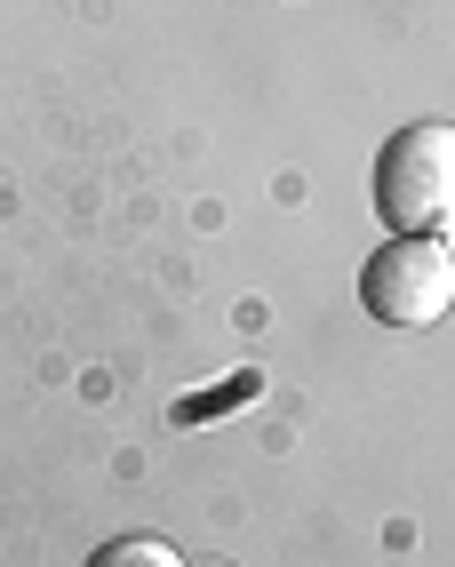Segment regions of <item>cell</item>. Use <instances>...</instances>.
Instances as JSON below:
<instances>
[{
  "label": "cell",
  "instance_id": "5",
  "mask_svg": "<svg viewBox=\"0 0 455 567\" xmlns=\"http://www.w3.org/2000/svg\"><path fill=\"white\" fill-rule=\"evenodd\" d=\"M200 567H224V559H200Z\"/></svg>",
  "mask_w": 455,
  "mask_h": 567
},
{
  "label": "cell",
  "instance_id": "4",
  "mask_svg": "<svg viewBox=\"0 0 455 567\" xmlns=\"http://www.w3.org/2000/svg\"><path fill=\"white\" fill-rule=\"evenodd\" d=\"M256 384H263V375H256V368H240L224 392H208V400H200V392H193V400H176V424H216V408H240V400H256Z\"/></svg>",
  "mask_w": 455,
  "mask_h": 567
},
{
  "label": "cell",
  "instance_id": "6",
  "mask_svg": "<svg viewBox=\"0 0 455 567\" xmlns=\"http://www.w3.org/2000/svg\"><path fill=\"white\" fill-rule=\"evenodd\" d=\"M447 248H455V240H447Z\"/></svg>",
  "mask_w": 455,
  "mask_h": 567
},
{
  "label": "cell",
  "instance_id": "1",
  "mask_svg": "<svg viewBox=\"0 0 455 567\" xmlns=\"http://www.w3.org/2000/svg\"><path fill=\"white\" fill-rule=\"evenodd\" d=\"M375 216L400 233H455V128L415 121L375 153Z\"/></svg>",
  "mask_w": 455,
  "mask_h": 567
},
{
  "label": "cell",
  "instance_id": "3",
  "mask_svg": "<svg viewBox=\"0 0 455 567\" xmlns=\"http://www.w3.org/2000/svg\"><path fill=\"white\" fill-rule=\"evenodd\" d=\"M89 567H184V559H176V544H161V536H112V544H96Z\"/></svg>",
  "mask_w": 455,
  "mask_h": 567
},
{
  "label": "cell",
  "instance_id": "2",
  "mask_svg": "<svg viewBox=\"0 0 455 567\" xmlns=\"http://www.w3.org/2000/svg\"><path fill=\"white\" fill-rule=\"evenodd\" d=\"M360 305L384 328H432L455 305V248L440 233H400L368 256L360 272Z\"/></svg>",
  "mask_w": 455,
  "mask_h": 567
}]
</instances>
